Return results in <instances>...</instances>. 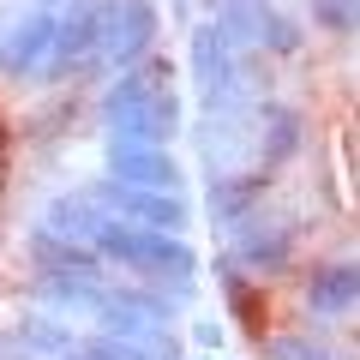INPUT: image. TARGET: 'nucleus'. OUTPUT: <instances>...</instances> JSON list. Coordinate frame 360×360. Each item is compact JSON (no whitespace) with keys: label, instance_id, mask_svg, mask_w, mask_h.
<instances>
[{"label":"nucleus","instance_id":"0eeeda50","mask_svg":"<svg viewBox=\"0 0 360 360\" xmlns=\"http://www.w3.org/2000/svg\"><path fill=\"white\" fill-rule=\"evenodd\" d=\"M108 18H115V0H66V13H54V72L96 60L108 42Z\"/></svg>","mask_w":360,"mask_h":360},{"label":"nucleus","instance_id":"aec40b11","mask_svg":"<svg viewBox=\"0 0 360 360\" xmlns=\"http://www.w3.org/2000/svg\"><path fill=\"white\" fill-rule=\"evenodd\" d=\"M300 25L288 13H276L270 0H258V13H252V49H264V54H300Z\"/></svg>","mask_w":360,"mask_h":360},{"label":"nucleus","instance_id":"5701e85b","mask_svg":"<svg viewBox=\"0 0 360 360\" xmlns=\"http://www.w3.org/2000/svg\"><path fill=\"white\" fill-rule=\"evenodd\" d=\"M193 342L205 348V354H210V348H222V324H210V319H198V324H193Z\"/></svg>","mask_w":360,"mask_h":360},{"label":"nucleus","instance_id":"cd10ccee","mask_svg":"<svg viewBox=\"0 0 360 360\" xmlns=\"http://www.w3.org/2000/svg\"><path fill=\"white\" fill-rule=\"evenodd\" d=\"M0 360H6V354H0Z\"/></svg>","mask_w":360,"mask_h":360},{"label":"nucleus","instance_id":"423d86ee","mask_svg":"<svg viewBox=\"0 0 360 360\" xmlns=\"http://www.w3.org/2000/svg\"><path fill=\"white\" fill-rule=\"evenodd\" d=\"M222 240H229V264L246 270V276H276V270H288V258H295V222H270V217H246L234 222V229H222Z\"/></svg>","mask_w":360,"mask_h":360},{"label":"nucleus","instance_id":"393cba45","mask_svg":"<svg viewBox=\"0 0 360 360\" xmlns=\"http://www.w3.org/2000/svg\"><path fill=\"white\" fill-rule=\"evenodd\" d=\"M205 6H210V13H222V6H229V0H205Z\"/></svg>","mask_w":360,"mask_h":360},{"label":"nucleus","instance_id":"f8f14e48","mask_svg":"<svg viewBox=\"0 0 360 360\" xmlns=\"http://www.w3.org/2000/svg\"><path fill=\"white\" fill-rule=\"evenodd\" d=\"M25 252H30L37 270H72V276H96V283H108V264L96 258V246L49 229V222H37V229L25 234Z\"/></svg>","mask_w":360,"mask_h":360},{"label":"nucleus","instance_id":"9d476101","mask_svg":"<svg viewBox=\"0 0 360 360\" xmlns=\"http://www.w3.org/2000/svg\"><path fill=\"white\" fill-rule=\"evenodd\" d=\"M150 49H156V0H115L103 60L115 66V72H127V66H139Z\"/></svg>","mask_w":360,"mask_h":360},{"label":"nucleus","instance_id":"a211bd4d","mask_svg":"<svg viewBox=\"0 0 360 360\" xmlns=\"http://www.w3.org/2000/svg\"><path fill=\"white\" fill-rule=\"evenodd\" d=\"M42 222H49V229H60V234H72V240H90V234L108 222V210L96 205L90 193H60V198L49 205V217H42Z\"/></svg>","mask_w":360,"mask_h":360},{"label":"nucleus","instance_id":"4468645a","mask_svg":"<svg viewBox=\"0 0 360 360\" xmlns=\"http://www.w3.org/2000/svg\"><path fill=\"white\" fill-rule=\"evenodd\" d=\"M78 348V336H72V324H60L54 312H30V319H18V330L0 342V354L13 360V354H25V360H60V354H72Z\"/></svg>","mask_w":360,"mask_h":360},{"label":"nucleus","instance_id":"20e7f679","mask_svg":"<svg viewBox=\"0 0 360 360\" xmlns=\"http://www.w3.org/2000/svg\"><path fill=\"white\" fill-rule=\"evenodd\" d=\"M96 205L108 210L115 222H132V229H156V234H186V198L180 193H150V186H127V180H96V186H84Z\"/></svg>","mask_w":360,"mask_h":360},{"label":"nucleus","instance_id":"2eb2a0df","mask_svg":"<svg viewBox=\"0 0 360 360\" xmlns=\"http://www.w3.org/2000/svg\"><path fill=\"white\" fill-rule=\"evenodd\" d=\"M300 144H307V120H300L295 103H264L258 108V162L264 168H283Z\"/></svg>","mask_w":360,"mask_h":360},{"label":"nucleus","instance_id":"dca6fc26","mask_svg":"<svg viewBox=\"0 0 360 360\" xmlns=\"http://www.w3.org/2000/svg\"><path fill=\"white\" fill-rule=\"evenodd\" d=\"M78 354L84 360H174V336L168 330H150V336H108V330H96V336L78 342Z\"/></svg>","mask_w":360,"mask_h":360},{"label":"nucleus","instance_id":"bb28decb","mask_svg":"<svg viewBox=\"0 0 360 360\" xmlns=\"http://www.w3.org/2000/svg\"><path fill=\"white\" fill-rule=\"evenodd\" d=\"M198 360H210V354H198Z\"/></svg>","mask_w":360,"mask_h":360},{"label":"nucleus","instance_id":"a878e982","mask_svg":"<svg viewBox=\"0 0 360 360\" xmlns=\"http://www.w3.org/2000/svg\"><path fill=\"white\" fill-rule=\"evenodd\" d=\"M60 360H84V354H78V348H72V354H60Z\"/></svg>","mask_w":360,"mask_h":360},{"label":"nucleus","instance_id":"b1692460","mask_svg":"<svg viewBox=\"0 0 360 360\" xmlns=\"http://www.w3.org/2000/svg\"><path fill=\"white\" fill-rule=\"evenodd\" d=\"M30 6H42V13H54V0H30Z\"/></svg>","mask_w":360,"mask_h":360},{"label":"nucleus","instance_id":"6e6552de","mask_svg":"<svg viewBox=\"0 0 360 360\" xmlns=\"http://www.w3.org/2000/svg\"><path fill=\"white\" fill-rule=\"evenodd\" d=\"M49 60H54V13L30 6L13 25H0V78L25 84V78H37Z\"/></svg>","mask_w":360,"mask_h":360},{"label":"nucleus","instance_id":"f257e3e1","mask_svg":"<svg viewBox=\"0 0 360 360\" xmlns=\"http://www.w3.org/2000/svg\"><path fill=\"white\" fill-rule=\"evenodd\" d=\"M103 127L115 144H162L168 150L180 139V90L162 54H144L103 90Z\"/></svg>","mask_w":360,"mask_h":360},{"label":"nucleus","instance_id":"1a4fd4ad","mask_svg":"<svg viewBox=\"0 0 360 360\" xmlns=\"http://www.w3.org/2000/svg\"><path fill=\"white\" fill-rule=\"evenodd\" d=\"M103 174L127 180V186H150V193H180V162H174V150H162V144H115L108 139Z\"/></svg>","mask_w":360,"mask_h":360},{"label":"nucleus","instance_id":"7ed1b4c3","mask_svg":"<svg viewBox=\"0 0 360 360\" xmlns=\"http://www.w3.org/2000/svg\"><path fill=\"white\" fill-rule=\"evenodd\" d=\"M174 312H180V295L150 288V283H115V276H108L90 319L103 324L108 336H150V330H168Z\"/></svg>","mask_w":360,"mask_h":360},{"label":"nucleus","instance_id":"9b49d317","mask_svg":"<svg viewBox=\"0 0 360 360\" xmlns=\"http://www.w3.org/2000/svg\"><path fill=\"white\" fill-rule=\"evenodd\" d=\"M300 300H307L312 319H348V312L360 307V270H354V258L312 264L307 283H300Z\"/></svg>","mask_w":360,"mask_h":360},{"label":"nucleus","instance_id":"6ab92c4d","mask_svg":"<svg viewBox=\"0 0 360 360\" xmlns=\"http://www.w3.org/2000/svg\"><path fill=\"white\" fill-rule=\"evenodd\" d=\"M217 276H222V295H229V312H234L252 336H264V295L252 288V276H246V270H234L229 258H217Z\"/></svg>","mask_w":360,"mask_h":360},{"label":"nucleus","instance_id":"412c9836","mask_svg":"<svg viewBox=\"0 0 360 360\" xmlns=\"http://www.w3.org/2000/svg\"><path fill=\"white\" fill-rule=\"evenodd\" d=\"M312 25H319L324 37L348 42V37H354V25H360V0H312Z\"/></svg>","mask_w":360,"mask_h":360},{"label":"nucleus","instance_id":"4be33fe9","mask_svg":"<svg viewBox=\"0 0 360 360\" xmlns=\"http://www.w3.org/2000/svg\"><path fill=\"white\" fill-rule=\"evenodd\" d=\"M264 360H336L324 336H264Z\"/></svg>","mask_w":360,"mask_h":360},{"label":"nucleus","instance_id":"f03ea898","mask_svg":"<svg viewBox=\"0 0 360 360\" xmlns=\"http://www.w3.org/2000/svg\"><path fill=\"white\" fill-rule=\"evenodd\" d=\"M90 246H96L103 264L132 270V283H150V288H168V295L193 300L198 252L186 246V234H156V229H132V222H115V217H108L103 229L90 234Z\"/></svg>","mask_w":360,"mask_h":360},{"label":"nucleus","instance_id":"f3484780","mask_svg":"<svg viewBox=\"0 0 360 360\" xmlns=\"http://www.w3.org/2000/svg\"><path fill=\"white\" fill-rule=\"evenodd\" d=\"M30 295H37L42 307H60V312H96L103 283H96V276H72V270H37V276H30Z\"/></svg>","mask_w":360,"mask_h":360},{"label":"nucleus","instance_id":"ddd939ff","mask_svg":"<svg viewBox=\"0 0 360 360\" xmlns=\"http://www.w3.org/2000/svg\"><path fill=\"white\" fill-rule=\"evenodd\" d=\"M264 193H270V168H252V174H217V180H210V193H205V210H210L217 229H234V222L258 217Z\"/></svg>","mask_w":360,"mask_h":360},{"label":"nucleus","instance_id":"39448f33","mask_svg":"<svg viewBox=\"0 0 360 360\" xmlns=\"http://www.w3.org/2000/svg\"><path fill=\"white\" fill-rule=\"evenodd\" d=\"M186 66H193V84H198V96H205V115H222V108L240 103L246 72H240V54L222 42L217 25H198L193 37H186Z\"/></svg>","mask_w":360,"mask_h":360}]
</instances>
